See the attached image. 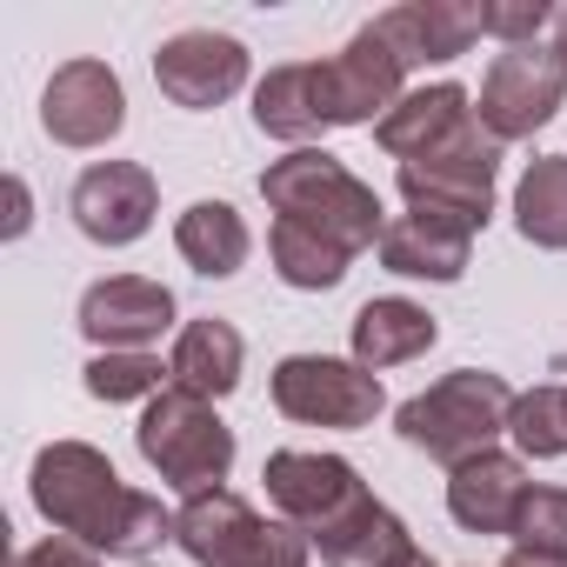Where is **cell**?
<instances>
[{
    "label": "cell",
    "instance_id": "cell-10",
    "mask_svg": "<svg viewBox=\"0 0 567 567\" xmlns=\"http://www.w3.org/2000/svg\"><path fill=\"white\" fill-rule=\"evenodd\" d=\"M41 127L48 141L87 154V147H107L121 127H127V94H121V74L107 61H61L54 81L41 87Z\"/></svg>",
    "mask_w": 567,
    "mask_h": 567
},
{
    "label": "cell",
    "instance_id": "cell-34",
    "mask_svg": "<svg viewBox=\"0 0 567 567\" xmlns=\"http://www.w3.org/2000/svg\"><path fill=\"white\" fill-rule=\"evenodd\" d=\"M554 54L567 61V8H560V21H554Z\"/></svg>",
    "mask_w": 567,
    "mask_h": 567
},
{
    "label": "cell",
    "instance_id": "cell-11",
    "mask_svg": "<svg viewBox=\"0 0 567 567\" xmlns=\"http://www.w3.org/2000/svg\"><path fill=\"white\" fill-rule=\"evenodd\" d=\"M68 207L94 247H134L161 214V181L141 161H94V167H81Z\"/></svg>",
    "mask_w": 567,
    "mask_h": 567
},
{
    "label": "cell",
    "instance_id": "cell-27",
    "mask_svg": "<svg viewBox=\"0 0 567 567\" xmlns=\"http://www.w3.org/2000/svg\"><path fill=\"white\" fill-rule=\"evenodd\" d=\"M507 540L527 547V554H560L567 560V487H527Z\"/></svg>",
    "mask_w": 567,
    "mask_h": 567
},
{
    "label": "cell",
    "instance_id": "cell-16",
    "mask_svg": "<svg viewBox=\"0 0 567 567\" xmlns=\"http://www.w3.org/2000/svg\"><path fill=\"white\" fill-rule=\"evenodd\" d=\"M381 267L401 280H434V288H454L474 260V227L441 220V214H394L381 234Z\"/></svg>",
    "mask_w": 567,
    "mask_h": 567
},
{
    "label": "cell",
    "instance_id": "cell-5",
    "mask_svg": "<svg viewBox=\"0 0 567 567\" xmlns=\"http://www.w3.org/2000/svg\"><path fill=\"white\" fill-rule=\"evenodd\" d=\"M260 481H267L274 514L288 520V527H301L315 547H321L328 534H341L361 507H374V494H368V481L354 474V461L321 454V447H280V454H267Z\"/></svg>",
    "mask_w": 567,
    "mask_h": 567
},
{
    "label": "cell",
    "instance_id": "cell-26",
    "mask_svg": "<svg viewBox=\"0 0 567 567\" xmlns=\"http://www.w3.org/2000/svg\"><path fill=\"white\" fill-rule=\"evenodd\" d=\"M507 434L527 461H560L567 454V388L540 381L527 394H514V414H507Z\"/></svg>",
    "mask_w": 567,
    "mask_h": 567
},
{
    "label": "cell",
    "instance_id": "cell-22",
    "mask_svg": "<svg viewBox=\"0 0 567 567\" xmlns=\"http://www.w3.org/2000/svg\"><path fill=\"white\" fill-rule=\"evenodd\" d=\"M174 247H181V260H187L194 274L227 280V274H240V267H247L254 234H247V220H240L227 200H194V207L174 220Z\"/></svg>",
    "mask_w": 567,
    "mask_h": 567
},
{
    "label": "cell",
    "instance_id": "cell-23",
    "mask_svg": "<svg viewBox=\"0 0 567 567\" xmlns=\"http://www.w3.org/2000/svg\"><path fill=\"white\" fill-rule=\"evenodd\" d=\"M267 260H274V274L288 280V288L328 295V288H341V280H348L354 247H341L334 234L301 227V220H274V227H267Z\"/></svg>",
    "mask_w": 567,
    "mask_h": 567
},
{
    "label": "cell",
    "instance_id": "cell-4",
    "mask_svg": "<svg viewBox=\"0 0 567 567\" xmlns=\"http://www.w3.org/2000/svg\"><path fill=\"white\" fill-rule=\"evenodd\" d=\"M141 461L161 474V487L174 494H214L234 474V427L214 414V401L187 394V388H161L134 427Z\"/></svg>",
    "mask_w": 567,
    "mask_h": 567
},
{
    "label": "cell",
    "instance_id": "cell-6",
    "mask_svg": "<svg viewBox=\"0 0 567 567\" xmlns=\"http://www.w3.org/2000/svg\"><path fill=\"white\" fill-rule=\"evenodd\" d=\"M494 174H501V141L474 121L454 147L394 167V187H401L408 214H441V220H461L481 234L494 214Z\"/></svg>",
    "mask_w": 567,
    "mask_h": 567
},
{
    "label": "cell",
    "instance_id": "cell-1",
    "mask_svg": "<svg viewBox=\"0 0 567 567\" xmlns=\"http://www.w3.org/2000/svg\"><path fill=\"white\" fill-rule=\"evenodd\" d=\"M34 507L54 534L94 547V554H127L141 560L147 547L174 540V514L161 507V494H141L114 474V461L87 441H48L28 467Z\"/></svg>",
    "mask_w": 567,
    "mask_h": 567
},
{
    "label": "cell",
    "instance_id": "cell-32",
    "mask_svg": "<svg viewBox=\"0 0 567 567\" xmlns=\"http://www.w3.org/2000/svg\"><path fill=\"white\" fill-rule=\"evenodd\" d=\"M501 567H567V560H560V554H527V547H514Z\"/></svg>",
    "mask_w": 567,
    "mask_h": 567
},
{
    "label": "cell",
    "instance_id": "cell-17",
    "mask_svg": "<svg viewBox=\"0 0 567 567\" xmlns=\"http://www.w3.org/2000/svg\"><path fill=\"white\" fill-rule=\"evenodd\" d=\"M527 487H534L527 467L494 447V454H474L447 474V514H454L461 534H514V514H520Z\"/></svg>",
    "mask_w": 567,
    "mask_h": 567
},
{
    "label": "cell",
    "instance_id": "cell-18",
    "mask_svg": "<svg viewBox=\"0 0 567 567\" xmlns=\"http://www.w3.org/2000/svg\"><path fill=\"white\" fill-rule=\"evenodd\" d=\"M167 368H174V388H187V394H200V401H227V394L240 388L247 341H240V328H234V321L200 315V321H187V328L174 334Z\"/></svg>",
    "mask_w": 567,
    "mask_h": 567
},
{
    "label": "cell",
    "instance_id": "cell-21",
    "mask_svg": "<svg viewBox=\"0 0 567 567\" xmlns=\"http://www.w3.org/2000/svg\"><path fill=\"white\" fill-rule=\"evenodd\" d=\"M254 127L267 141H288V147H315L328 134L321 121V87H315V61H288V68H267V81L254 87Z\"/></svg>",
    "mask_w": 567,
    "mask_h": 567
},
{
    "label": "cell",
    "instance_id": "cell-8",
    "mask_svg": "<svg viewBox=\"0 0 567 567\" xmlns=\"http://www.w3.org/2000/svg\"><path fill=\"white\" fill-rule=\"evenodd\" d=\"M567 101V61L554 48H501L494 68L481 74V107L474 121L507 147V141H527L534 127H547Z\"/></svg>",
    "mask_w": 567,
    "mask_h": 567
},
{
    "label": "cell",
    "instance_id": "cell-14",
    "mask_svg": "<svg viewBox=\"0 0 567 567\" xmlns=\"http://www.w3.org/2000/svg\"><path fill=\"white\" fill-rule=\"evenodd\" d=\"M467 127H474V94L454 87V81H434V87H408V94L381 114L374 141H381V154H394V161L408 167V161H427V154L454 147Z\"/></svg>",
    "mask_w": 567,
    "mask_h": 567
},
{
    "label": "cell",
    "instance_id": "cell-33",
    "mask_svg": "<svg viewBox=\"0 0 567 567\" xmlns=\"http://www.w3.org/2000/svg\"><path fill=\"white\" fill-rule=\"evenodd\" d=\"M394 567H441V560H434V554H427V547H421V540H414V547H408V554H401V560H394Z\"/></svg>",
    "mask_w": 567,
    "mask_h": 567
},
{
    "label": "cell",
    "instance_id": "cell-12",
    "mask_svg": "<svg viewBox=\"0 0 567 567\" xmlns=\"http://www.w3.org/2000/svg\"><path fill=\"white\" fill-rule=\"evenodd\" d=\"M154 81L174 107L187 114H207L220 101H234L247 87V48L234 34H214V28H187L174 41L154 48Z\"/></svg>",
    "mask_w": 567,
    "mask_h": 567
},
{
    "label": "cell",
    "instance_id": "cell-3",
    "mask_svg": "<svg viewBox=\"0 0 567 567\" xmlns=\"http://www.w3.org/2000/svg\"><path fill=\"white\" fill-rule=\"evenodd\" d=\"M507 414H514V388L487 368H454L441 374L434 388H421L414 401L394 408V427L414 454L441 461L447 474L474 454H494V441L507 434Z\"/></svg>",
    "mask_w": 567,
    "mask_h": 567
},
{
    "label": "cell",
    "instance_id": "cell-20",
    "mask_svg": "<svg viewBox=\"0 0 567 567\" xmlns=\"http://www.w3.org/2000/svg\"><path fill=\"white\" fill-rule=\"evenodd\" d=\"M254 534H260V514H254V501H240L234 487L194 494V501H181V514H174V540H181V554H187L194 567H227Z\"/></svg>",
    "mask_w": 567,
    "mask_h": 567
},
{
    "label": "cell",
    "instance_id": "cell-31",
    "mask_svg": "<svg viewBox=\"0 0 567 567\" xmlns=\"http://www.w3.org/2000/svg\"><path fill=\"white\" fill-rule=\"evenodd\" d=\"M8 194H14V214H8V240H21V234H28V220H34V214H28V207H34V200H28V181H21V174H8Z\"/></svg>",
    "mask_w": 567,
    "mask_h": 567
},
{
    "label": "cell",
    "instance_id": "cell-9",
    "mask_svg": "<svg viewBox=\"0 0 567 567\" xmlns=\"http://www.w3.org/2000/svg\"><path fill=\"white\" fill-rule=\"evenodd\" d=\"M315 87H321L328 127H381V114L408 94V68L374 28H361L341 54L315 61Z\"/></svg>",
    "mask_w": 567,
    "mask_h": 567
},
{
    "label": "cell",
    "instance_id": "cell-28",
    "mask_svg": "<svg viewBox=\"0 0 567 567\" xmlns=\"http://www.w3.org/2000/svg\"><path fill=\"white\" fill-rule=\"evenodd\" d=\"M560 14L547 8V0H494V8H481V34L501 41V48H534L540 28H554Z\"/></svg>",
    "mask_w": 567,
    "mask_h": 567
},
{
    "label": "cell",
    "instance_id": "cell-15",
    "mask_svg": "<svg viewBox=\"0 0 567 567\" xmlns=\"http://www.w3.org/2000/svg\"><path fill=\"white\" fill-rule=\"evenodd\" d=\"M368 28L401 54V68H447L481 41V8H467V0H408V8L374 14Z\"/></svg>",
    "mask_w": 567,
    "mask_h": 567
},
{
    "label": "cell",
    "instance_id": "cell-2",
    "mask_svg": "<svg viewBox=\"0 0 567 567\" xmlns=\"http://www.w3.org/2000/svg\"><path fill=\"white\" fill-rule=\"evenodd\" d=\"M260 200L280 214V220H301V227H321L334 234L341 247H381L388 234V214H381V194L348 167L334 161L328 147H295L260 167Z\"/></svg>",
    "mask_w": 567,
    "mask_h": 567
},
{
    "label": "cell",
    "instance_id": "cell-19",
    "mask_svg": "<svg viewBox=\"0 0 567 567\" xmlns=\"http://www.w3.org/2000/svg\"><path fill=\"white\" fill-rule=\"evenodd\" d=\"M434 341H441V321L421 301H408V295H381V301H368L354 315V361L368 374H388L401 361H421Z\"/></svg>",
    "mask_w": 567,
    "mask_h": 567
},
{
    "label": "cell",
    "instance_id": "cell-24",
    "mask_svg": "<svg viewBox=\"0 0 567 567\" xmlns=\"http://www.w3.org/2000/svg\"><path fill=\"white\" fill-rule=\"evenodd\" d=\"M514 227H520V240L567 254V154L527 161V174L514 187Z\"/></svg>",
    "mask_w": 567,
    "mask_h": 567
},
{
    "label": "cell",
    "instance_id": "cell-30",
    "mask_svg": "<svg viewBox=\"0 0 567 567\" xmlns=\"http://www.w3.org/2000/svg\"><path fill=\"white\" fill-rule=\"evenodd\" d=\"M14 567H101V554L81 547V540H68V534H48L28 554H14Z\"/></svg>",
    "mask_w": 567,
    "mask_h": 567
},
{
    "label": "cell",
    "instance_id": "cell-29",
    "mask_svg": "<svg viewBox=\"0 0 567 567\" xmlns=\"http://www.w3.org/2000/svg\"><path fill=\"white\" fill-rule=\"evenodd\" d=\"M308 554H315V540H308L301 527H288V520H260V534H254L227 567H308Z\"/></svg>",
    "mask_w": 567,
    "mask_h": 567
},
{
    "label": "cell",
    "instance_id": "cell-7",
    "mask_svg": "<svg viewBox=\"0 0 567 567\" xmlns=\"http://www.w3.org/2000/svg\"><path fill=\"white\" fill-rule=\"evenodd\" d=\"M274 408L288 414L295 427H374V414L388 408L381 374H368L361 361H334V354H288L274 361L267 381Z\"/></svg>",
    "mask_w": 567,
    "mask_h": 567
},
{
    "label": "cell",
    "instance_id": "cell-13",
    "mask_svg": "<svg viewBox=\"0 0 567 567\" xmlns=\"http://www.w3.org/2000/svg\"><path fill=\"white\" fill-rule=\"evenodd\" d=\"M174 328V288L147 274H107L81 295V334L94 341V354H121V348H147Z\"/></svg>",
    "mask_w": 567,
    "mask_h": 567
},
{
    "label": "cell",
    "instance_id": "cell-25",
    "mask_svg": "<svg viewBox=\"0 0 567 567\" xmlns=\"http://www.w3.org/2000/svg\"><path fill=\"white\" fill-rule=\"evenodd\" d=\"M81 381H87L94 401L121 408V401H154L161 388H174V368H161L154 348H121V354H94L81 368Z\"/></svg>",
    "mask_w": 567,
    "mask_h": 567
}]
</instances>
